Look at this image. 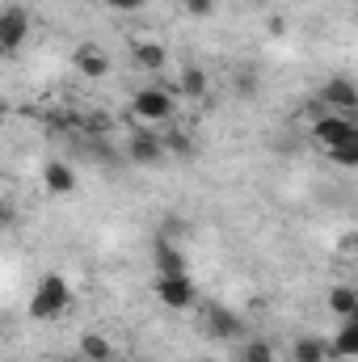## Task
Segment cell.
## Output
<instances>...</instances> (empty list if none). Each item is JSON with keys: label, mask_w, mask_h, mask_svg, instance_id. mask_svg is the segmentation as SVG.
Returning a JSON list of instances; mask_svg holds the SVG:
<instances>
[{"label": "cell", "mask_w": 358, "mask_h": 362, "mask_svg": "<svg viewBox=\"0 0 358 362\" xmlns=\"http://www.w3.org/2000/svg\"><path fill=\"white\" fill-rule=\"evenodd\" d=\"M114 358V341L105 333H85L81 337V362H110Z\"/></svg>", "instance_id": "13"}, {"label": "cell", "mask_w": 358, "mask_h": 362, "mask_svg": "<svg viewBox=\"0 0 358 362\" xmlns=\"http://www.w3.org/2000/svg\"><path fill=\"white\" fill-rule=\"evenodd\" d=\"M131 114H135V122H144V127L169 122V118L178 114V97H173V89H165V85H144V89L131 97Z\"/></svg>", "instance_id": "2"}, {"label": "cell", "mask_w": 358, "mask_h": 362, "mask_svg": "<svg viewBox=\"0 0 358 362\" xmlns=\"http://www.w3.org/2000/svg\"><path fill=\"white\" fill-rule=\"evenodd\" d=\"M207 89H211V81H207V72H202V68H185V72H181V93H185L190 101L207 97Z\"/></svg>", "instance_id": "17"}, {"label": "cell", "mask_w": 358, "mask_h": 362, "mask_svg": "<svg viewBox=\"0 0 358 362\" xmlns=\"http://www.w3.org/2000/svg\"><path fill=\"white\" fill-rule=\"evenodd\" d=\"M110 8H118V13H131V8H144L148 0H105Z\"/></svg>", "instance_id": "22"}, {"label": "cell", "mask_w": 358, "mask_h": 362, "mask_svg": "<svg viewBox=\"0 0 358 362\" xmlns=\"http://www.w3.org/2000/svg\"><path fill=\"white\" fill-rule=\"evenodd\" d=\"M329 358V341L325 337H299L291 346V362H325Z\"/></svg>", "instance_id": "15"}, {"label": "cell", "mask_w": 358, "mask_h": 362, "mask_svg": "<svg viewBox=\"0 0 358 362\" xmlns=\"http://www.w3.org/2000/svg\"><path fill=\"white\" fill-rule=\"evenodd\" d=\"M76 362H81V358H76Z\"/></svg>", "instance_id": "24"}, {"label": "cell", "mask_w": 358, "mask_h": 362, "mask_svg": "<svg viewBox=\"0 0 358 362\" xmlns=\"http://www.w3.org/2000/svg\"><path fill=\"white\" fill-rule=\"evenodd\" d=\"M161 144H165V152H173V156H194V139H190V135H169V139H161Z\"/></svg>", "instance_id": "20"}, {"label": "cell", "mask_w": 358, "mask_h": 362, "mask_svg": "<svg viewBox=\"0 0 358 362\" xmlns=\"http://www.w3.org/2000/svg\"><path fill=\"white\" fill-rule=\"evenodd\" d=\"M207 329H211V337H219V341H236V337L245 333V320H241L236 312H228V308H211V312H207Z\"/></svg>", "instance_id": "8"}, {"label": "cell", "mask_w": 358, "mask_h": 362, "mask_svg": "<svg viewBox=\"0 0 358 362\" xmlns=\"http://www.w3.org/2000/svg\"><path fill=\"white\" fill-rule=\"evenodd\" d=\"M131 51H135V64H139L144 72H161V68H165V59H169L161 42H135Z\"/></svg>", "instance_id": "16"}, {"label": "cell", "mask_w": 358, "mask_h": 362, "mask_svg": "<svg viewBox=\"0 0 358 362\" xmlns=\"http://www.w3.org/2000/svg\"><path fill=\"white\" fill-rule=\"evenodd\" d=\"M312 139L325 144V152H329V148H337V144L358 139V127L350 122V114H321V118L312 122Z\"/></svg>", "instance_id": "5"}, {"label": "cell", "mask_w": 358, "mask_h": 362, "mask_svg": "<svg viewBox=\"0 0 358 362\" xmlns=\"http://www.w3.org/2000/svg\"><path fill=\"white\" fill-rule=\"evenodd\" d=\"M42 185H47L51 194H72V189H76V173H72V165L51 160V165L42 169Z\"/></svg>", "instance_id": "12"}, {"label": "cell", "mask_w": 358, "mask_h": 362, "mask_svg": "<svg viewBox=\"0 0 358 362\" xmlns=\"http://www.w3.org/2000/svg\"><path fill=\"white\" fill-rule=\"evenodd\" d=\"M329 312L342 316V320H354L358 316V291L354 286H333L329 291Z\"/></svg>", "instance_id": "14"}, {"label": "cell", "mask_w": 358, "mask_h": 362, "mask_svg": "<svg viewBox=\"0 0 358 362\" xmlns=\"http://www.w3.org/2000/svg\"><path fill=\"white\" fill-rule=\"evenodd\" d=\"M241 362H274V346L270 341H249L241 350Z\"/></svg>", "instance_id": "19"}, {"label": "cell", "mask_w": 358, "mask_h": 362, "mask_svg": "<svg viewBox=\"0 0 358 362\" xmlns=\"http://www.w3.org/2000/svg\"><path fill=\"white\" fill-rule=\"evenodd\" d=\"M4 223H13V206H8V202H0V228H4Z\"/></svg>", "instance_id": "23"}, {"label": "cell", "mask_w": 358, "mask_h": 362, "mask_svg": "<svg viewBox=\"0 0 358 362\" xmlns=\"http://www.w3.org/2000/svg\"><path fill=\"white\" fill-rule=\"evenodd\" d=\"M72 308V282L64 274H42L30 295V320H59Z\"/></svg>", "instance_id": "1"}, {"label": "cell", "mask_w": 358, "mask_h": 362, "mask_svg": "<svg viewBox=\"0 0 358 362\" xmlns=\"http://www.w3.org/2000/svg\"><path fill=\"white\" fill-rule=\"evenodd\" d=\"M152 262H156V274L185 270V257H181V249L169 240V236H156V245H152Z\"/></svg>", "instance_id": "10"}, {"label": "cell", "mask_w": 358, "mask_h": 362, "mask_svg": "<svg viewBox=\"0 0 358 362\" xmlns=\"http://www.w3.org/2000/svg\"><path fill=\"white\" fill-rule=\"evenodd\" d=\"M329 156L342 165V169H358V139L350 144H337V148H329Z\"/></svg>", "instance_id": "18"}, {"label": "cell", "mask_w": 358, "mask_h": 362, "mask_svg": "<svg viewBox=\"0 0 358 362\" xmlns=\"http://www.w3.org/2000/svg\"><path fill=\"white\" fill-rule=\"evenodd\" d=\"M329 358H342V362L358 358V320H342L337 337L329 341Z\"/></svg>", "instance_id": "11"}, {"label": "cell", "mask_w": 358, "mask_h": 362, "mask_svg": "<svg viewBox=\"0 0 358 362\" xmlns=\"http://www.w3.org/2000/svg\"><path fill=\"white\" fill-rule=\"evenodd\" d=\"M185 8H190V17H211L215 0H185Z\"/></svg>", "instance_id": "21"}, {"label": "cell", "mask_w": 358, "mask_h": 362, "mask_svg": "<svg viewBox=\"0 0 358 362\" xmlns=\"http://www.w3.org/2000/svg\"><path fill=\"white\" fill-rule=\"evenodd\" d=\"M72 64H76V72L81 76H89V81H101V76H110V55L101 51V47H76V55H72Z\"/></svg>", "instance_id": "7"}, {"label": "cell", "mask_w": 358, "mask_h": 362, "mask_svg": "<svg viewBox=\"0 0 358 362\" xmlns=\"http://www.w3.org/2000/svg\"><path fill=\"white\" fill-rule=\"evenodd\" d=\"M156 299L169 308V312H185L198 303V286L190 270H178V274H156Z\"/></svg>", "instance_id": "3"}, {"label": "cell", "mask_w": 358, "mask_h": 362, "mask_svg": "<svg viewBox=\"0 0 358 362\" xmlns=\"http://www.w3.org/2000/svg\"><path fill=\"white\" fill-rule=\"evenodd\" d=\"M321 101H325V105H333L337 114H350V110L358 105V93H354V85H350L346 76H337V81H325Z\"/></svg>", "instance_id": "9"}, {"label": "cell", "mask_w": 358, "mask_h": 362, "mask_svg": "<svg viewBox=\"0 0 358 362\" xmlns=\"http://www.w3.org/2000/svg\"><path fill=\"white\" fill-rule=\"evenodd\" d=\"M25 38H30V13L21 4H4L0 8V55L21 51Z\"/></svg>", "instance_id": "4"}, {"label": "cell", "mask_w": 358, "mask_h": 362, "mask_svg": "<svg viewBox=\"0 0 358 362\" xmlns=\"http://www.w3.org/2000/svg\"><path fill=\"white\" fill-rule=\"evenodd\" d=\"M127 156H131L135 165H161V160H165V144H161L156 131H135V135L127 139Z\"/></svg>", "instance_id": "6"}]
</instances>
